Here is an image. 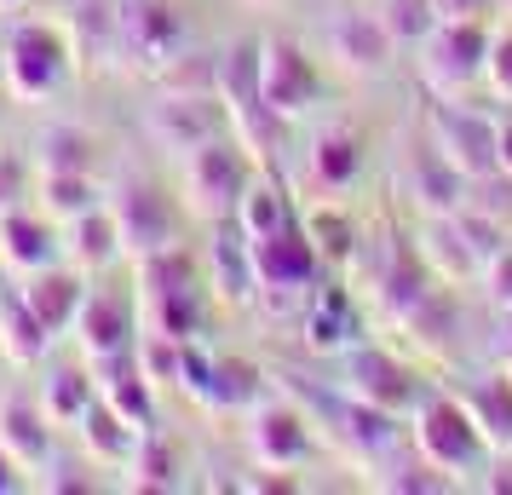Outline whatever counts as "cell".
I'll use <instances>...</instances> for the list:
<instances>
[{
	"mask_svg": "<svg viewBox=\"0 0 512 495\" xmlns=\"http://www.w3.org/2000/svg\"><path fill=\"white\" fill-rule=\"evenodd\" d=\"M259 173L254 150L236 139V133H219V139L196 144L190 156H179V190H185V213L208 219V225H225L242 202L248 179Z\"/></svg>",
	"mask_w": 512,
	"mask_h": 495,
	"instance_id": "6da1fadb",
	"label": "cell"
},
{
	"mask_svg": "<svg viewBox=\"0 0 512 495\" xmlns=\"http://www.w3.org/2000/svg\"><path fill=\"white\" fill-rule=\"evenodd\" d=\"M70 35L58 24L24 18L0 41V75H6V93L12 98H52L70 75Z\"/></svg>",
	"mask_w": 512,
	"mask_h": 495,
	"instance_id": "7a4b0ae2",
	"label": "cell"
},
{
	"mask_svg": "<svg viewBox=\"0 0 512 495\" xmlns=\"http://www.w3.org/2000/svg\"><path fill=\"white\" fill-rule=\"evenodd\" d=\"M409 432H415V449L420 461H432L438 472H472L484 467L489 455V438L478 432V421H472V409H466L461 398H426L415 409V421H409Z\"/></svg>",
	"mask_w": 512,
	"mask_h": 495,
	"instance_id": "3957f363",
	"label": "cell"
},
{
	"mask_svg": "<svg viewBox=\"0 0 512 495\" xmlns=\"http://www.w3.org/2000/svg\"><path fill=\"white\" fill-rule=\"evenodd\" d=\"M495 133H501V121H489L472 104H455V98L426 104V139L438 144V156L461 173L466 185H484V179L501 173L495 167Z\"/></svg>",
	"mask_w": 512,
	"mask_h": 495,
	"instance_id": "277c9868",
	"label": "cell"
},
{
	"mask_svg": "<svg viewBox=\"0 0 512 495\" xmlns=\"http://www.w3.org/2000/svg\"><path fill=\"white\" fill-rule=\"evenodd\" d=\"M248 254H254V283H259V300H271V306H288V300H305L311 288L323 283V254H317V242L305 236V225H282V231L259 236L248 242Z\"/></svg>",
	"mask_w": 512,
	"mask_h": 495,
	"instance_id": "5b68a950",
	"label": "cell"
},
{
	"mask_svg": "<svg viewBox=\"0 0 512 495\" xmlns=\"http://www.w3.org/2000/svg\"><path fill=\"white\" fill-rule=\"evenodd\" d=\"M489 24L484 18H438V29L420 41V75L438 98L466 93L472 81H484V58H489Z\"/></svg>",
	"mask_w": 512,
	"mask_h": 495,
	"instance_id": "8992f818",
	"label": "cell"
},
{
	"mask_svg": "<svg viewBox=\"0 0 512 495\" xmlns=\"http://www.w3.org/2000/svg\"><path fill=\"white\" fill-rule=\"evenodd\" d=\"M323 98V75L317 58L294 41V35H271L259 41V104L277 121H300L305 110H317Z\"/></svg>",
	"mask_w": 512,
	"mask_h": 495,
	"instance_id": "52a82bcc",
	"label": "cell"
},
{
	"mask_svg": "<svg viewBox=\"0 0 512 495\" xmlns=\"http://www.w3.org/2000/svg\"><path fill=\"white\" fill-rule=\"evenodd\" d=\"M190 52V18L173 0H121V58L162 75Z\"/></svg>",
	"mask_w": 512,
	"mask_h": 495,
	"instance_id": "ba28073f",
	"label": "cell"
},
{
	"mask_svg": "<svg viewBox=\"0 0 512 495\" xmlns=\"http://www.w3.org/2000/svg\"><path fill=\"white\" fill-rule=\"evenodd\" d=\"M346 398L351 403H374V409H392V415H415L426 403V380L386 346H351L346 352Z\"/></svg>",
	"mask_w": 512,
	"mask_h": 495,
	"instance_id": "9c48e42d",
	"label": "cell"
},
{
	"mask_svg": "<svg viewBox=\"0 0 512 495\" xmlns=\"http://www.w3.org/2000/svg\"><path fill=\"white\" fill-rule=\"evenodd\" d=\"M110 213H116V225H121L127 260H144V254L179 242V202L167 190H156L150 179H121L110 190Z\"/></svg>",
	"mask_w": 512,
	"mask_h": 495,
	"instance_id": "30bf717a",
	"label": "cell"
},
{
	"mask_svg": "<svg viewBox=\"0 0 512 495\" xmlns=\"http://www.w3.org/2000/svg\"><path fill=\"white\" fill-rule=\"evenodd\" d=\"M144 133H150L156 150H167V156H190L196 144L231 133V116H225L219 93H162L144 110Z\"/></svg>",
	"mask_w": 512,
	"mask_h": 495,
	"instance_id": "8fae6325",
	"label": "cell"
},
{
	"mask_svg": "<svg viewBox=\"0 0 512 495\" xmlns=\"http://www.w3.org/2000/svg\"><path fill=\"white\" fill-rule=\"evenodd\" d=\"M75 346L87 363H104V357L133 352V334H139V311L121 288H87V300L75 311Z\"/></svg>",
	"mask_w": 512,
	"mask_h": 495,
	"instance_id": "7c38bea8",
	"label": "cell"
},
{
	"mask_svg": "<svg viewBox=\"0 0 512 495\" xmlns=\"http://www.w3.org/2000/svg\"><path fill=\"white\" fill-rule=\"evenodd\" d=\"M248 449H254V461L265 472H294L311 461V426L294 403H265L259 398L248 409Z\"/></svg>",
	"mask_w": 512,
	"mask_h": 495,
	"instance_id": "4fadbf2b",
	"label": "cell"
},
{
	"mask_svg": "<svg viewBox=\"0 0 512 495\" xmlns=\"http://www.w3.org/2000/svg\"><path fill=\"white\" fill-rule=\"evenodd\" d=\"M363 167H369V139L351 127V121H334L323 127L311 150H305V173H311V185L323 190V196H346L357 179H363Z\"/></svg>",
	"mask_w": 512,
	"mask_h": 495,
	"instance_id": "5bb4252c",
	"label": "cell"
},
{
	"mask_svg": "<svg viewBox=\"0 0 512 495\" xmlns=\"http://www.w3.org/2000/svg\"><path fill=\"white\" fill-rule=\"evenodd\" d=\"M64 260V236H58V225H52L47 213L35 208H0V265L6 271H18V277H29V271H41V265H58Z\"/></svg>",
	"mask_w": 512,
	"mask_h": 495,
	"instance_id": "9a60e30c",
	"label": "cell"
},
{
	"mask_svg": "<svg viewBox=\"0 0 512 495\" xmlns=\"http://www.w3.org/2000/svg\"><path fill=\"white\" fill-rule=\"evenodd\" d=\"M357 340H363L357 300H351L346 288L317 283L311 294H305V352H317V357H346Z\"/></svg>",
	"mask_w": 512,
	"mask_h": 495,
	"instance_id": "2e32d148",
	"label": "cell"
},
{
	"mask_svg": "<svg viewBox=\"0 0 512 495\" xmlns=\"http://www.w3.org/2000/svg\"><path fill=\"white\" fill-rule=\"evenodd\" d=\"M397 41L386 35L380 12H334L328 18V58H340L351 75H386Z\"/></svg>",
	"mask_w": 512,
	"mask_h": 495,
	"instance_id": "e0dca14e",
	"label": "cell"
},
{
	"mask_svg": "<svg viewBox=\"0 0 512 495\" xmlns=\"http://www.w3.org/2000/svg\"><path fill=\"white\" fill-rule=\"evenodd\" d=\"M0 449L24 472H41L52 461V415L41 409V398H29V392L0 398Z\"/></svg>",
	"mask_w": 512,
	"mask_h": 495,
	"instance_id": "ac0fdd59",
	"label": "cell"
},
{
	"mask_svg": "<svg viewBox=\"0 0 512 495\" xmlns=\"http://www.w3.org/2000/svg\"><path fill=\"white\" fill-rule=\"evenodd\" d=\"M403 190H409V202L420 208V219L466 208V179L443 162L432 139H420L415 150H409V162H403Z\"/></svg>",
	"mask_w": 512,
	"mask_h": 495,
	"instance_id": "d6986e66",
	"label": "cell"
},
{
	"mask_svg": "<svg viewBox=\"0 0 512 495\" xmlns=\"http://www.w3.org/2000/svg\"><path fill=\"white\" fill-rule=\"evenodd\" d=\"M18 294L29 300V311L47 323L52 334H64L75 323V311H81V300H87V271L81 265H41V271H29L24 283H18Z\"/></svg>",
	"mask_w": 512,
	"mask_h": 495,
	"instance_id": "ffe728a7",
	"label": "cell"
},
{
	"mask_svg": "<svg viewBox=\"0 0 512 495\" xmlns=\"http://www.w3.org/2000/svg\"><path fill=\"white\" fill-rule=\"evenodd\" d=\"M415 254L432 265L438 283H466V277L484 271V254L472 248V236L461 231L455 213H432V219H420V248Z\"/></svg>",
	"mask_w": 512,
	"mask_h": 495,
	"instance_id": "44dd1931",
	"label": "cell"
},
{
	"mask_svg": "<svg viewBox=\"0 0 512 495\" xmlns=\"http://www.w3.org/2000/svg\"><path fill=\"white\" fill-rule=\"evenodd\" d=\"M139 323L150 334H167V340H202L208 294H202V283H179V288H162V294H139Z\"/></svg>",
	"mask_w": 512,
	"mask_h": 495,
	"instance_id": "7402d4cb",
	"label": "cell"
},
{
	"mask_svg": "<svg viewBox=\"0 0 512 495\" xmlns=\"http://www.w3.org/2000/svg\"><path fill=\"white\" fill-rule=\"evenodd\" d=\"M47 346H52V329L29 311L18 283H0V352H6V363L29 369V363L47 357Z\"/></svg>",
	"mask_w": 512,
	"mask_h": 495,
	"instance_id": "603a6c76",
	"label": "cell"
},
{
	"mask_svg": "<svg viewBox=\"0 0 512 495\" xmlns=\"http://www.w3.org/2000/svg\"><path fill=\"white\" fill-rule=\"evenodd\" d=\"M64 254H70L81 271H104V265H116L127 248H121V225L116 213H110V202H98V208H87L81 219H70L64 225Z\"/></svg>",
	"mask_w": 512,
	"mask_h": 495,
	"instance_id": "cb8c5ba5",
	"label": "cell"
},
{
	"mask_svg": "<svg viewBox=\"0 0 512 495\" xmlns=\"http://www.w3.org/2000/svg\"><path fill=\"white\" fill-rule=\"evenodd\" d=\"M208 283H213V294H219L225 306H248V300L259 294L254 254H248V236L236 231V219H231V236H225V231L213 236V248H208Z\"/></svg>",
	"mask_w": 512,
	"mask_h": 495,
	"instance_id": "d4e9b609",
	"label": "cell"
},
{
	"mask_svg": "<svg viewBox=\"0 0 512 495\" xmlns=\"http://www.w3.org/2000/svg\"><path fill=\"white\" fill-rule=\"evenodd\" d=\"M35 167L41 173H98V139L75 121H52L35 133Z\"/></svg>",
	"mask_w": 512,
	"mask_h": 495,
	"instance_id": "484cf974",
	"label": "cell"
},
{
	"mask_svg": "<svg viewBox=\"0 0 512 495\" xmlns=\"http://www.w3.org/2000/svg\"><path fill=\"white\" fill-rule=\"evenodd\" d=\"M75 432H81V444H87V455H93L98 467H127V461H133V449H139V432L121 421L104 398L75 421Z\"/></svg>",
	"mask_w": 512,
	"mask_h": 495,
	"instance_id": "4316f807",
	"label": "cell"
},
{
	"mask_svg": "<svg viewBox=\"0 0 512 495\" xmlns=\"http://www.w3.org/2000/svg\"><path fill=\"white\" fill-rule=\"evenodd\" d=\"M231 219H236V231L248 236V242H259V236H271V231H282V225H294V208H288V190H282L277 179L254 173Z\"/></svg>",
	"mask_w": 512,
	"mask_h": 495,
	"instance_id": "83f0119b",
	"label": "cell"
},
{
	"mask_svg": "<svg viewBox=\"0 0 512 495\" xmlns=\"http://www.w3.org/2000/svg\"><path fill=\"white\" fill-rule=\"evenodd\" d=\"M93 403H98V375L81 369V363H64L41 380V409L52 415V426H75Z\"/></svg>",
	"mask_w": 512,
	"mask_h": 495,
	"instance_id": "f1b7e54d",
	"label": "cell"
},
{
	"mask_svg": "<svg viewBox=\"0 0 512 495\" xmlns=\"http://www.w3.org/2000/svg\"><path fill=\"white\" fill-rule=\"evenodd\" d=\"M70 35L75 47L87 58H121V0H81L70 18Z\"/></svg>",
	"mask_w": 512,
	"mask_h": 495,
	"instance_id": "f546056e",
	"label": "cell"
},
{
	"mask_svg": "<svg viewBox=\"0 0 512 495\" xmlns=\"http://www.w3.org/2000/svg\"><path fill=\"white\" fill-rule=\"evenodd\" d=\"M41 213H47L52 225H70V219H81L87 208H98L104 202V190H98L93 173H41Z\"/></svg>",
	"mask_w": 512,
	"mask_h": 495,
	"instance_id": "4dcf8cb0",
	"label": "cell"
},
{
	"mask_svg": "<svg viewBox=\"0 0 512 495\" xmlns=\"http://www.w3.org/2000/svg\"><path fill=\"white\" fill-rule=\"evenodd\" d=\"M461 403L472 409V421H478V432L489 438V449H507L512 444V380L507 375L478 380Z\"/></svg>",
	"mask_w": 512,
	"mask_h": 495,
	"instance_id": "1f68e13d",
	"label": "cell"
},
{
	"mask_svg": "<svg viewBox=\"0 0 512 495\" xmlns=\"http://www.w3.org/2000/svg\"><path fill=\"white\" fill-rule=\"evenodd\" d=\"M259 398H265V375L248 357H213V380H208L213 409H254Z\"/></svg>",
	"mask_w": 512,
	"mask_h": 495,
	"instance_id": "d6a6232c",
	"label": "cell"
},
{
	"mask_svg": "<svg viewBox=\"0 0 512 495\" xmlns=\"http://www.w3.org/2000/svg\"><path fill=\"white\" fill-rule=\"evenodd\" d=\"M127 472H133V490H179L185 478H179V449L167 444L162 432H144L139 449H133V461H127Z\"/></svg>",
	"mask_w": 512,
	"mask_h": 495,
	"instance_id": "836d02e7",
	"label": "cell"
},
{
	"mask_svg": "<svg viewBox=\"0 0 512 495\" xmlns=\"http://www.w3.org/2000/svg\"><path fill=\"white\" fill-rule=\"evenodd\" d=\"M305 236H311V242H317V254H323V260H334V265L357 260V242H363V231L351 225V213H340L334 202H317V208H311Z\"/></svg>",
	"mask_w": 512,
	"mask_h": 495,
	"instance_id": "e575fe53",
	"label": "cell"
},
{
	"mask_svg": "<svg viewBox=\"0 0 512 495\" xmlns=\"http://www.w3.org/2000/svg\"><path fill=\"white\" fill-rule=\"evenodd\" d=\"M455 323H461V306H455V294H449V283H438L426 300H420L409 317H403V329L415 334L420 346H449V334H455Z\"/></svg>",
	"mask_w": 512,
	"mask_h": 495,
	"instance_id": "d590c367",
	"label": "cell"
},
{
	"mask_svg": "<svg viewBox=\"0 0 512 495\" xmlns=\"http://www.w3.org/2000/svg\"><path fill=\"white\" fill-rule=\"evenodd\" d=\"M185 346L190 340H167V334H150L144 329L133 340V363L150 386H179V369H185Z\"/></svg>",
	"mask_w": 512,
	"mask_h": 495,
	"instance_id": "8d00e7d4",
	"label": "cell"
},
{
	"mask_svg": "<svg viewBox=\"0 0 512 495\" xmlns=\"http://www.w3.org/2000/svg\"><path fill=\"white\" fill-rule=\"evenodd\" d=\"M374 12H380V24H386V35L397 47H420L438 29V6L432 0H380Z\"/></svg>",
	"mask_w": 512,
	"mask_h": 495,
	"instance_id": "74e56055",
	"label": "cell"
},
{
	"mask_svg": "<svg viewBox=\"0 0 512 495\" xmlns=\"http://www.w3.org/2000/svg\"><path fill=\"white\" fill-rule=\"evenodd\" d=\"M484 81H489V93L501 98V104H512V29H501V35L489 41Z\"/></svg>",
	"mask_w": 512,
	"mask_h": 495,
	"instance_id": "f35d334b",
	"label": "cell"
},
{
	"mask_svg": "<svg viewBox=\"0 0 512 495\" xmlns=\"http://www.w3.org/2000/svg\"><path fill=\"white\" fill-rule=\"evenodd\" d=\"M484 288L495 300V311H512V248H495L484 260Z\"/></svg>",
	"mask_w": 512,
	"mask_h": 495,
	"instance_id": "ab89813d",
	"label": "cell"
},
{
	"mask_svg": "<svg viewBox=\"0 0 512 495\" xmlns=\"http://www.w3.org/2000/svg\"><path fill=\"white\" fill-rule=\"evenodd\" d=\"M24 202V162L0 150V208H18Z\"/></svg>",
	"mask_w": 512,
	"mask_h": 495,
	"instance_id": "60d3db41",
	"label": "cell"
},
{
	"mask_svg": "<svg viewBox=\"0 0 512 495\" xmlns=\"http://www.w3.org/2000/svg\"><path fill=\"white\" fill-rule=\"evenodd\" d=\"M426 472H438V467H432V461H420V467H403V478H386V490H415V495L449 490V478H426Z\"/></svg>",
	"mask_w": 512,
	"mask_h": 495,
	"instance_id": "b9f144b4",
	"label": "cell"
},
{
	"mask_svg": "<svg viewBox=\"0 0 512 495\" xmlns=\"http://www.w3.org/2000/svg\"><path fill=\"white\" fill-rule=\"evenodd\" d=\"M438 6V18H484L495 12V0H432Z\"/></svg>",
	"mask_w": 512,
	"mask_h": 495,
	"instance_id": "7bdbcfd3",
	"label": "cell"
},
{
	"mask_svg": "<svg viewBox=\"0 0 512 495\" xmlns=\"http://www.w3.org/2000/svg\"><path fill=\"white\" fill-rule=\"evenodd\" d=\"M24 484H29V478H24V467H18V461H12V455L0 449V495H18Z\"/></svg>",
	"mask_w": 512,
	"mask_h": 495,
	"instance_id": "ee69618b",
	"label": "cell"
},
{
	"mask_svg": "<svg viewBox=\"0 0 512 495\" xmlns=\"http://www.w3.org/2000/svg\"><path fill=\"white\" fill-rule=\"evenodd\" d=\"M495 167L512 179V121H501V133H495Z\"/></svg>",
	"mask_w": 512,
	"mask_h": 495,
	"instance_id": "f6af8a7d",
	"label": "cell"
},
{
	"mask_svg": "<svg viewBox=\"0 0 512 495\" xmlns=\"http://www.w3.org/2000/svg\"><path fill=\"white\" fill-rule=\"evenodd\" d=\"M18 6H24V0H0V12H18Z\"/></svg>",
	"mask_w": 512,
	"mask_h": 495,
	"instance_id": "bcb514c9",
	"label": "cell"
},
{
	"mask_svg": "<svg viewBox=\"0 0 512 495\" xmlns=\"http://www.w3.org/2000/svg\"><path fill=\"white\" fill-rule=\"evenodd\" d=\"M501 375H507V380H512V352H507V357H501Z\"/></svg>",
	"mask_w": 512,
	"mask_h": 495,
	"instance_id": "7dc6e473",
	"label": "cell"
},
{
	"mask_svg": "<svg viewBox=\"0 0 512 495\" xmlns=\"http://www.w3.org/2000/svg\"><path fill=\"white\" fill-rule=\"evenodd\" d=\"M0 363H6V352H0Z\"/></svg>",
	"mask_w": 512,
	"mask_h": 495,
	"instance_id": "c3c4849f",
	"label": "cell"
}]
</instances>
